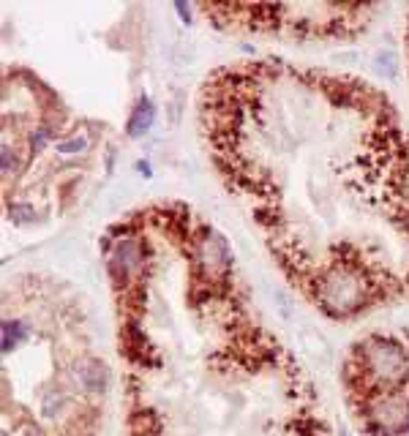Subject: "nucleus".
<instances>
[{"instance_id": "7ed1b4c3", "label": "nucleus", "mask_w": 409, "mask_h": 436, "mask_svg": "<svg viewBox=\"0 0 409 436\" xmlns=\"http://www.w3.org/2000/svg\"><path fill=\"white\" fill-rule=\"evenodd\" d=\"M191 254H194V262H197L204 283L210 289L216 283H227V276H230L232 270V248L224 234H219V232L210 230V227L207 230L202 227L200 237L194 240Z\"/></svg>"}, {"instance_id": "f8f14e48", "label": "nucleus", "mask_w": 409, "mask_h": 436, "mask_svg": "<svg viewBox=\"0 0 409 436\" xmlns=\"http://www.w3.org/2000/svg\"><path fill=\"white\" fill-rule=\"evenodd\" d=\"M8 216L14 218V221H20V224H25L30 218H36V210L30 205H22V202H11L8 205Z\"/></svg>"}, {"instance_id": "ddd939ff", "label": "nucleus", "mask_w": 409, "mask_h": 436, "mask_svg": "<svg viewBox=\"0 0 409 436\" xmlns=\"http://www.w3.org/2000/svg\"><path fill=\"white\" fill-rule=\"evenodd\" d=\"M175 11H178L183 20H188V14H191V8H188V6H183V3H175Z\"/></svg>"}, {"instance_id": "4468645a", "label": "nucleus", "mask_w": 409, "mask_h": 436, "mask_svg": "<svg viewBox=\"0 0 409 436\" xmlns=\"http://www.w3.org/2000/svg\"><path fill=\"white\" fill-rule=\"evenodd\" d=\"M139 169H142L145 175H151V167H148V161H139Z\"/></svg>"}, {"instance_id": "f257e3e1", "label": "nucleus", "mask_w": 409, "mask_h": 436, "mask_svg": "<svg viewBox=\"0 0 409 436\" xmlns=\"http://www.w3.org/2000/svg\"><path fill=\"white\" fill-rule=\"evenodd\" d=\"M311 295L333 316H352L380 300V283H371L360 267L349 262H333L311 273Z\"/></svg>"}, {"instance_id": "0eeeda50", "label": "nucleus", "mask_w": 409, "mask_h": 436, "mask_svg": "<svg viewBox=\"0 0 409 436\" xmlns=\"http://www.w3.org/2000/svg\"><path fill=\"white\" fill-rule=\"evenodd\" d=\"M27 335V328L17 319H6L3 322V352H14Z\"/></svg>"}, {"instance_id": "39448f33", "label": "nucleus", "mask_w": 409, "mask_h": 436, "mask_svg": "<svg viewBox=\"0 0 409 436\" xmlns=\"http://www.w3.org/2000/svg\"><path fill=\"white\" fill-rule=\"evenodd\" d=\"M153 120H155L153 104L148 101V99H139L137 106H134V112H131V118H128V134L131 136H142L145 131H151Z\"/></svg>"}, {"instance_id": "6e6552de", "label": "nucleus", "mask_w": 409, "mask_h": 436, "mask_svg": "<svg viewBox=\"0 0 409 436\" xmlns=\"http://www.w3.org/2000/svg\"><path fill=\"white\" fill-rule=\"evenodd\" d=\"M60 155H79L88 150V136H82V134H74V136H69V139H63V142H57V148H55Z\"/></svg>"}, {"instance_id": "f03ea898", "label": "nucleus", "mask_w": 409, "mask_h": 436, "mask_svg": "<svg viewBox=\"0 0 409 436\" xmlns=\"http://www.w3.org/2000/svg\"><path fill=\"white\" fill-rule=\"evenodd\" d=\"M358 365L363 374L380 379V382H398L407 371V355L404 346L393 338L368 335L358 346Z\"/></svg>"}, {"instance_id": "9d476101", "label": "nucleus", "mask_w": 409, "mask_h": 436, "mask_svg": "<svg viewBox=\"0 0 409 436\" xmlns=\"http://www.w3.org/2000/svg\"><path fill=\"white\" fill-rule=\"evenodd\" d=\"M50 139H52V126H39V129H33V134H30V150L39 153Z\"/></svg>"}, {"instance_id": "9b49d317", "label": "nucleus", "mask_w": 409, "mask_h": 436, "mask_svg": "<svg viewBox=\"0 0 409 436\" xmlns=\"http://www.w3.org/2000/svg\"><path fill=\"white\" fill-rule=\"evenodd\" d=\"M396 66H398V63H396V55L390 50H384L377 55V69L382 71L384 77H396Z\"/></svg>"}, {"instance_id": "423d86ee", "label": "nucleus", "mask_w": 409, "mask_h": 436, "mask_svg": "<svg viewBox=\"0 0 409 436\" xmlns=\"http://www.w3.org/2000/svg\"><path fill=\"white\" fill-rule=\"evenodd\" d=\"M79 379L88 385V390H93V393H102L104 387H106V368H104L102 363L90 360V363H85V365H82V371H79Z\"/></svg>"}, {"instance_id": "20e7f679", "label": "nucleus", "mask_w": 409, "mask_h": 436, "mask_svg": "<svg viewBox=\"0 0 409 436\" xmlns=\"http://www.w3.org/2000/svg\"><path fill=\"white\" fill-rule=\"evenodd\" d=\"M368 426L384 436L404 434L409 428V401L401 393L377 395L368 407Z\"/></svg>"}, {"instance_id": "1a4fd4ad", "label": "nucleus", "mask_w": 409, "mask_h": 436, "mask_svg": "<svg viewBox=\"0 0 409 436\" xmlns=\"http://www.w3.org/2000/svg\"><path fill=\"white\" fill-rule=\"evenodd\" d=\"M17 172H20V158L8 145H3V178H14Z\"/></svg>"}]
</instances>
